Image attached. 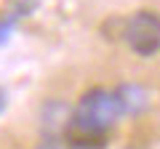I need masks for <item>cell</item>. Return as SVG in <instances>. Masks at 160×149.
<instances>
[{
  "label": "cell",
  "instance_id": "obj_3",
  "mask_svg": "<svg viewBox=\"0 0 160 149\" xmlns=\"http://www.w3.org/2000/svg\"><path fill=\"white\" fill-rule=\"evenodd\" d=\"M64 144L69 149H104L107 147V131L91 125V123L80 120V117H69L62 133Z\"/></svg>",
  "mask_w": 160,
  "mask_h": 149
},
{
  "label": "cell",
  "instance_id": "obj_1",
  "mask_svg": "<svg viewBox=\"0 0 160 149\" xmlns=\"http://www.w3.org/2000/svg\"><path fill=\"white\" fill-rule=\"evenodd\" d=\"M75 117L91 123V125L102 128V131H109L115 125L123 112H120V104L115 91H104V88H91L88 93H83L78 101V109L72 112Z\"/></svg>",
  "mask_w": 160,
  "mask_h": 149
},
{
  "label": "cell",
  "instance_id": "obj_4",
  "mask_svg": "<svg viewBox=\"0 0 160 149\" xmlns=\"http://www.w3.org/2000/svg\"><path fill=\"white\" fill-rule=\"evenodd\" d=\"M118 96V104H120V112L123 115H142L144 109H147V91L136 83H126V85H120L115 91Z\"/></svg>",
  "mask_w": 160,
  "mask_h": 149
},
{
  "label": "cell",
  "instance_id": "obj_2",
  "mask_svg": "<svg viewBox=\"0 0 160 149\" xmlns=\"http://www.w3.org/2000/svg\"><path fill=\"white\" fill-rule=\"evenodd\" d=\"M126 37L128 48L139 56H155L160 51V16L152 11H139L126 22Z\"/></svg>",
  "mask_w": 160,
  "mask_h": 149
},
{
  "label": "cell",
  "instance_id": "obj_5",
  "mask_svg": "<svg viewBox=\"0 0 160 149\" xmlns=\"http://www.w3.org/2000/svg\"><path fill=\"white\" fill-rule=\"evenodd\" d=\"M0 109H3V96H0Z\"/></svg>",
  "mask_w": 160,
  "mask_h": 149
}]
</instances>
